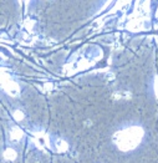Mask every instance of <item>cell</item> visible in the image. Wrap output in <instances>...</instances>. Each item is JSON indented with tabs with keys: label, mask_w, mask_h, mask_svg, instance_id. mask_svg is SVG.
<instances>
[{
	"label": "cell",
	"mask_w": 158,
	"mask_h": 163,
	"mask_svg": "<svg viewBox=\"0 0 158 163\" xmlns=\"http://www.w3.org/2000/svg\"><path fill=\"white\" fill-rule=\"evenodd\" d=\"M143 135H145V132L142 128L138 126H133V127H130L127 129L118 131L113 136V141L121 151L127 152V151L135 150L137 147L141 142V140H142Z\"/></svg>",
	"instance_id": "cell-1"
},
{
	"label": "cell",
	"mask_w": 158,
	"mask_h": 163,
	"mask_svg": "<svg viewBox=\"0 0 158 163\" xmlns=\"http://www.w3.org/2000/svg\"><path fill=\"white\" fill-rule=\"evenodd\" d=\"M0 84H1L3 88L7 93H10L11 96H18L20 90H19V86L16 85L14 81L10 80V77L7 76L6 74H0Z\"/></svg>",
	"instance_id": "cell-2"
},
{
	"label": "cell",
	"mask_w": 158,
	"mask_h": 163,
	"mask_svg": "<svg viewBox=\"0 0 158 163\" xmlns=\"http://www.w3.org/2000/svg\"><path fill=\"white\" fill-rule=\"evenodd\" d=\"M4 158L5 159H7V161H14L15 158H16V152L14 151V150H6L5 152H4Z\"/></svg>",
	"instance_id": "cell-3"
},
{
	"label": "cell",
	"mask_w": 158,
	"mask_h": 163,
	"mask_svg": "<svg viewBox=\"0 0 158 163\" xmlns=\"http://www.w3.org/2000/svg\"><path fill=\"white\" fill-rule=\"evenodd\" d=\"M22 137V132H21V129H19V128H13V131H11V138L13 140H20V138Z\"/></svg>",
	"instance_id": "cell-4"
},
{
	"label": "cell",
	"mask_w": 158,
	"mask_h": 163,
	"mask_svg": "<svg viewBox=\"0 0 158 163\" xmlns=\"http://www.w3.org/2000/svg\"><path fill=\"white\" fill-rule=\"evenodd\" d=\"M56 147L59 148V151L65 152L66 150H67V143H66L65 141H62V140H59V141L56 142Z\"/></svg>",
	"instance_id": "cell-5"
},
{
	"label": "cell",
	"mask_w": 158,
	"mask_h": 163,
	"mask_svg": "<svg viewBox=\"0 0 158 163\" xmlns=\"http://www.w3.org/2000/svg\"><path fill=\"white\" fill-rule=\"evenodd\" d=\"M14 118H15L16 121H21V120L24 118V113H22L21 111H19V110L14 111Z\"/></svg>",
	"instance_id": "cell-6"
},
{
	"label": "cell",
	"mask_w": 158,
	"mask_h": 163,
	"mask_svg": "<svg viewBox=\"0 0 158 163\" xmlns=\"http://www.w3.org/2000/svg\"><path fill=\"white\" fill-rule=\"evenodd\" d=\"M123 97H126V99H128V97H131L130 93H116L113 96V99H123Z\"/></svg>",
	"instance_id": "cell-7"
}]
</instances>
